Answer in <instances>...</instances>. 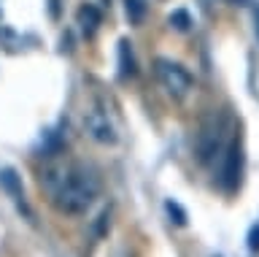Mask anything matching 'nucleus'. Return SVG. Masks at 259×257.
Listing matches in <instances>:
<instances>
[{"instance_id": "8", "label": "nucleus", "mask_w": 259, "mask_h": 257, "mask_svg": "<svg viewBox=\"0 0 259 257\" xmlns=\"http://www.w3.org/2000/svg\"><path fill=\"white\" fill-rule=\"evenodd\" d=\"M124 9H127L130 25H141L146 17V0H124Z\"/></svg>"}, {"instance_id": "10", "label": "nucleus", "mask_w": 259, "mask_h": 257, "mask_svg": "<svg viewBox=\"0 0 259 257\" xmlns=\"http://www.w3.org/2000/svg\"><path fill=\"white\" fill-rule=\"evenodd\" d=\"M165 211L170 214V219H173L176 225H186V211L176 203V200H167V203H165Z\"/></svg>"}, {"instance_id": "9", "label": "nucleus", "mask_w": 259, "mask_h": 257, "mask_svg": "<svg viewBox=\"0 0 259 257\" xmlns=\"http://www.w3.org/2000/svg\"><path fill=\"white\" fill-rule=\"evenodd\" d=\"M170 27H176V30H181V33H186V30L192 27V17H189L184 9H178V11L170 14Z\"/></svg>"}, {"instance_id": "7", "label": "nucleus", "mask_w": 259, "mask_h": 257, "mask_svg": "<svg viewBox=\"0 0 259 257\" xmlns=\"http://www.w3.org/2000/svg\"><path fill=\"white\" fill-rule=\"evenodd\" d=\"M76 19H78V25H81V30H84V35H92L95 30H97V25H100V11L95 9V6H81L78 9V14H76Z\"/></svg>"}, {"instance_id": "2", "label": "nucleus", "mask_w": 259, "mask_h": 257, "mask_svg": "<svg viewBox=\"0 0 259 257\" xmlns=\"http://www.w3.org/2000/svg\"><path fill=\"white\" fill-rule=\"evenodd\" d=\"M84 127H87V133L92 135L97 143H103V146H113V143L119 141L116 114H113L111 106L103 98L89 103V108L84 111Z\"/></svg>"}, {"instance_id": "6", "label": "nucleus", "mask_w": 259, "mask_h": 257, "mask_svg": "<svg viewBox=\"0 0 259 257\" xmlns=\"http://www.w3.org/2000/svg\"><path fill=\"white\" fill-rule=\"evenodd\" d=\"M135 74H138V68H135L133 44H130L127 38H121V41H119V79H121V82H127V79H133Z\"/></svg>"}, {"instance_id": "11", "label": "nucleus", "mask_w": 259, "mask_h": 257, "mask_svg": "<svg viewBox=\"0 0 259 257\" xmlns=\"http://www.w3.org/2000/svg\"><path fill=\"white\" fill-rule=\"evenodd\" d=\"M248 249H251V252H259V225H254V228H251L248 230Z\"/></svg>"}, {"instance_id": "3", "label": "nucleus", "mask_w": 259, "mask_h": 257, "mask_svg": "<svg viewBox=\"0 0 259 257\" xmlns=\"http://www.w3.org/2000/svg\"><path fill=\"white\" fill-rule=\"evenodd\" d=\"M157 79L173 100H184L186 95H189V90L194 87L189 70L184 65H178V62H173V60H165V57L157 60Z\"/></svg>"}, {"instance_id": "1", "label": "nucleus", "mask_w": 259, "mask_h": 257, "mask_svg": "<svg viewBox=\"0 0 259 257\" xmlns=\"http://www.w3.org/2000/svg\"><path fill=\"white\" fill-rule=\"evenodd\" d=\"M38 184L49 203L68 216L87 214V208L95 203L97 192H100V179H97L95 168L76 163V160L46 163L38 173Z\"/></svg>"}, {"instance_id": "5", "label": "nucleus", "mask_w": 259, "mask_h": 257, "mask_svg": "<svg viewBox=\"0 0 259 257\" xmlns=\"http://www.w3.org/2000/svg\"><path fill=\"white\" fill-rule=\"evenodd\" d=\"M0 187H3L8 195L16 200V206H19V211L30 214L27 211V203H24V190H22V179L16 176L14 168H0Z\"/></svg>"}, {"instance_id": "12", "label": "nucleus", "mask_w": 259, "mask_h": 257, "mask_svg": "<svg viewBox=\"0 0 259 257\" xmlns=\"http://www.w3.org/2000/svg\"><path fill=\"white\" fill-rule=\"evenodd\" d=\"M254 27H256V35H259V9L254 11Z\"/></svg>"}, {"instance_id": "4", "label": "nucleus", "mask_w": 259, "mask_h": 257, "mask_svg": "<svg viewBox=\"0 0 259 257\" xmlns=\"http://www.w3.org/2000/svg\"><path fill=\"white\" fill-rule=\"evenodd\" d=\"M243 179V146L240 141H232L227 149V160H224V171H222V184L227 192H235L240 187Z\"/></svg>"}]
</instances>
